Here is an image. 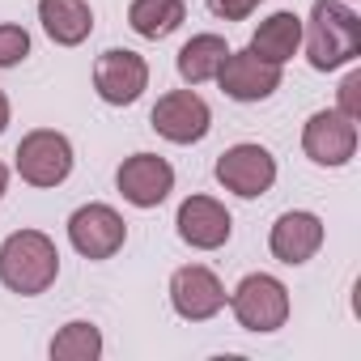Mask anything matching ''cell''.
<instances>
[{"instance_id": "6da1fadb", "label": "cell", "mask_w": 361, "mask_h": 361, "mask_svg": "<svg viewBox=\"0 0 361 361\" xmlns=\"http://www.w3.org/2000/svg\"><path fill=\"white\" fill-rule=\"evenodd\" d=\"M56 272H60V251L47 234L18 230L0 243V285L5 289L35 298V293H47L56 285Z\"/></svg>"}, {"instance_id": "7a4b0ae2", "label": "cell", "mask_w": 361, "mask_h": 361, "mask_svg": "<svg viewBox=\"0 0 361 361\" xmlns=\"http://www.w3.org/2000/svg\"><path fill=\"white\" fill-rule=\"evenodd\" d=\"M306 56L319 73L353 64L361 56V18L340 0H314L306 26Z\"/></svg>"}, {"instance_id": "3957f363", "label": "cell", "mask_w": 361, "mask_h": 361, "mask_svg": "<svg viewBox=\"0 0 361 361\" xmlns=\"http://www.w3.org/2000/svg\"><path fill=\"white\" fill-rule=\"evenodd\" d=\"M230 306L247 331H276L289 319V289L268 272H251L230 293Z\"/></svg>"}, {"instance_id": "277c9868", "label": "cell", "mask_w": 361, "mask_h": 361, "mask_svg": "<svg viewBox=\"0 0 361 361\" xmlns=\"http://www.w3.org/2000/svg\"><path fill=\"white\" fill-rule=\"evenodd\" d=\"M18 174L30 188H60L73 174V145L64 132L39 128L30 136H22L18 145Z\"/></svg>"}, {"instance_id": "5b68a950", "label": "cell", "mask_w": 361, "mask_h": 361, "mask_svg": "<svg viewBox=\"0 0 361 361\" xmlns=\"http://www.w3.org/2000/svg\"><path fill=\"white\" fill-rule=\"evenodd\" d=\"M149 123H153V132L166 136L170 145H196V140L209 136L213 115H209V102H204L196 90H170V94L157 98Z\"/></svg>"}, {"instance_id": "8992f818", "label": "cell", "mask_w": 361, "mask_h": 361, "mask_svg": "<svg viewBox=\"0 0 361 361\" xmlns=\"http://www.w3.org/2000/svg\"><path fill=\"white\" fill-rule=\"evenodd\" d=\"M217 183L243 200H255L276 183V157L264 145H234L217 157Z\"/></svg>"}, {"instance_id": "52a82bcc", "label": "cell", "mask_w": 361, "mask_h": 361, "mask_svg": "<svg viewBox=\"0 0 361 361\" xmlns=\"http://www.w3.org/2000/svg\"><path fill=\"white\" fill-rule=\"evenodd\" d=\"M145 85H149V64H145V56H136V51H128V47H111V51L98 56V64H94V90H98L102 102H111V106H132V102L145 94Z\"/></svg>"}, {"instance_id": "ba28073f", "label": "cell", "mask_w": 361, "mask_h": 361, "mask_svg": "<svg viewBox=\"0 0 361 361\" xmlns=\"http://www.w3.org/2000/svg\"><path fill=\"white\" fill-rule=\"evenodd\" d=\"M217 81H221L226 98H234V102H264L281 90V64L259 60L251 47L247 51H226V60L217 68Z\"/></svg>"}, {"instance_id": "9c48e42d", "label": "cell", "mask_w": 361, "mask_h": 361, "mask_svg": "<svg viewBox=\"0 0 361 361\" xmlns=\"http://www.w3.org/2000/svg\"><path fill=\"white\" fill-rule=\"evenodd\" d=\"M68 238L85 259H111L123 247L128 226L111 204H85L68 217Z\"/></svg>"}, {"instance_id": "30bf717a", "label": "cell", "mask_w": 361, "mask_h": 361, "mask_svg": "<svg viewBox=\"0 0 361 361\" xmlns=\"http://www.w3.org/2000/svg\"><path fill=\"white\" fill-rule=\"evenodd\" d=\"M170 306H174L178 319L204 323V319H213V314L226 306V289H221V281H217L209 268L188 264V268H178V272L170 276Z\"/></svg>"}, {"instance_id": "8fae6325", "label": "cell", "mask_w": 361, "mask_h": 361, "mask_svg": "<svg viewBox=\"0 0 361 361\" xmlns=\"http://www.w3.org/2000/svg\"><path fill=\"white\" fill-rule=\"evenodd\" d=\"M115 183H119V192H123L128 204H136V209H157V204L170 196V188H174V170H170V161L157 157V153H132V157L119 166Z\"/></svg>"}, {"instance_id": "7c38bea8", "label": "cell", "mask_w": 361, "mask_h": 361, "mask_svg": "<svg viewBox=\"0 0 361 361\" xmlns=\"http://www.w3.org/2000/svg\"><path fill=\"white\" fill-rule=\"evenodd\" d=\"M302 149L314 166H344L357 153V123L340 111H319L306 119Z\"/></svg>"}, {"instance_id": "4fadbf2b", "label": "cell", "mask_w": 361, "mask_h": 361, "mask_svg": "<svg viewBox=\"0 0 361 361\" xmlns=\"http://www.w3.org/2000/svg\"><path fill=\"white\" fill-rule=\"evenodd\" d=\"M174 226H178V238H183L188 247H196V251H217V247H226V243H230V230H234L230 213H226L213 196H188L183 204H178Z\"/></svg>"}, {"instance_id": "5bb4252c", "label": "cell", "mask_w": 361, "mask_h": 361, "mask_svg": "<svg viewBox=\"0 0 361 361\" xmlns=\"http://www.w3.org/2000/svg\"><path fill=\"white\" fill-rule=\"evenodd\" d=\"M272 255L281 264H306L319 247H323V221L314 213H285L276 226H272V238H268Z\"/></svg>"}, {"instance_id": "9a60e30c", "label": "cell", "mask_w": 361, "mask_h": 361, "mask_svg": "<svg viewBox=\"0 0 361 361\" xmlns=\"http://www.w3.org/2000/svg\"><path fill=\"white\" fill-rule=\"evenodd\" d=\"M39 22L60 47H77L94 30V13L85 0H39Z\"/></svg>"}, {"instance_id": "2e32d148", "label": "cell", "mask_w": 361, "mask_h": 361, "mask_svg": "<svg viewBox=\"0 0 361 361\" xmlns=\"http://www.w3.org/2000/svg\"><path fill=\"white\" fill-rule=\"evenodd\" d=\"M298 47H302V18L289 13V9L264 18L259 30H255V39H251V51H255L259 60H268V64H285V60H293Z\"/></svg>"}, {"instance_id": "e0dca14e", "label": "cell", "mask_w": 361, "mask_h": 361, "mask_svg": "<svg viewBox=\"0 0 361 361\" xmlns=\"http://www.w3.org/2000/svg\"><path fill=\"white\" fill-rule=\"evenodd\" d=\"M128 22L140 39H166L188 22V5L183 0H132Z\"/></svg>"}, {"instance_id": "ac0fdd59", "label": "cell", "mask_w": 361, "mask_h": 361, "mask_svg": "<svg viewBox=\"0 0 361 361\" xmlns=\"http://www.w3.org/2000/svg\"><path fill=\"white\" fill-rule=\"evenodd\" d=\"M226 51H230V47H226L221 35H196L183 51H178V77H183L188 85H200V81L217 77Z\"/></svg>"}, {"instance_id": "d6986e66", "label": "cell", "mask_w": 361, "mask_h": 361, "mask_svg": "<svg viewBox=\"0 0 361 361\" xmlns=\"http://www.w3.org/2000/svg\"><path fill=\"white\" fill-rule=\"evenodd\" d=\"M98 353H102V331L94 323H68L51 340V357L56 361H94Z\"/></svg>"}, {"instance_id": "ffe728a7", "label": "cell", "mask_w": 361, "mask_h": 361, "mask_svg": "<svg viewBox=\"0 0 361 361\" xmlns=\"http://www.w3.org/2000/svg\"><path fill=\"white\" fill-rule=\"evenodd\" d=\"M30 56V35L22 26H0V68H13Z\"/></svg>"}, {"instance_id": "44dd1931", "label": "cell", "mask_w": 361, "mask_h": 361, "mask_svg": "<svg viewBox=\"0 0 361 361\" xmlns=\"http://www.w3.org/2000/svg\"><path fill=\"white\" fill-rule=\"evenodd\" d=\"M255 5H259V0H209V9H213L217 18H226V22H243V18H251Z\"/></svg>"}, {"instance_id": "7402d4cb", "label": "cell", "mask_w": 361, "mask_h": 361, "mask_svg": "<svg viewBox=\"0 0 361 361\" xmlns=\"http://www.w3.org/2000/svg\"><path fill=\"white\" fill-rule=\"evenodd\" d=\"M357 90H361V73H348V81L340 85V115H348L357 123Z\"/></svg>"}, {"instance_id": "603a6c76", "label": "cell", "mask_w": 361, "mask_h": 361, "mask_svg": "<svg viewBox=\"0 0 361 361\" xmlns=\"http://www.w3.org/2000/svg\"><path fill=\"white\" fill-rule=\"evenodd\" d=\"M9 128V98H5V90H0V132Z\"/></svg>"}, {"instance_id": "cb8c5ba5", "label": "cell", "mask_w": 361, "mask_h": 361, "mask_svg": "<svg viewBox=\"0 0 361 361\" xmlns=\"http://www.w3.org/2000/svg\"><path fill=\"white\" fill-rule=\"evenodd\" d=\"M5 188H9V170L0 166V196H5Z\"/></svg>"}]
</instances>
